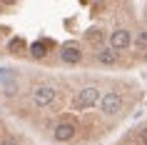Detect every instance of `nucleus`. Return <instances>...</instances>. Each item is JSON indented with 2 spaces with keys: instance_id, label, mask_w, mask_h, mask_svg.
Returning a JSON list of instances; mask_svg holds the SVG:
<instances>
[{
  "instance_id": "obj_1",
  "label": "nucleus",
  "mask_w": 147,
  "mask_h": 145,
  "mask_svg": "<svg viewBox=\"0 0 147 145\" xmlns=\"http://www.w3.org/2000/svg\"><path fill=\"white\" fill-rule=\"evenodd\" d=\"M100 100H102L100 88H97V85H87V88H82V90L75 95V108H78V110H87V108L97 105Z\"/></svg>"
},
{
  "instance_id": "obj_2",
  "label": "nucleus",
  "mask_w": 147,
  "mask_h": 145,
  "mask_svg": "<svg viewBox=\"0 0 147 145\" xmlns=\"http://www.w3.org/2000/svg\"><path fill=\"white\" fill-rule=\"evenodd\" d=\"M100 110H102L105 115H117L120 110H122V95L115 93V90L105 93L102 100H100Z\"/></svg>"
},
{
  "instance_id": "obj_3",
  "label": "nucleus",
  "mask_w": 147,
  "mask_h": 145,
  "mask_svg": "<svg viewBox=\"0 0 147 145\" xmlns=\"http://www.w3.org/2000/svg\"><path fill=\"white\" fill-rule=\"evenodd\" d=\"M132 35H130V30H125V28H117V30H112L110 33V48H112V50H117V53H120V50H127V48L132 45Z\"/></svg>"
},
{
  "instance_id": "obj_4",
  "label": "nucleus",
  "mask_w": 147,
  "mask_h": 145,
  "mask_svg": "<svg viewBox=\"0 0 147 145\" xmlns=\"http://www.w3.org/2000/svg\"><path fill=\"white\" fill-rule=\"evenodd\" d=\"M55 98H57V90H55L53 85H40V88H35V90H32V103H35L38 108L50 105Z\"/></svg>"
},
{
  "instance_id": "obj_5",
  "label": "nucleus",
  "mask_w": 147,
  "mask_h": 145,
  "mask_svg": "<svg viewBox=\"0 0 147 145\" xmlns=\"http://www.w3.org/2000/svg\"><path fill=\"white\" fill-rule=\"evenodd\" d=\"M75 133H78V128H75L72 123H57L55 130H53V138L57 140V143H67V140L75 138Z\"/></svg>"
},
{
  "instance_id": "obj_6",
  "label": "nucleus",
  "mask_w": 147,
  "mask_h": 145,
  "mask_svg": "<svg viewBox=\"0 0 147 145\" xmlns=\"http://www.w3.org/2000/svg\"><path fill=\"white\" fill-rule=\"evenodd\" d=\"M60 58H62V63H67V65H75V63H80V58H82V50H80L78 45H62V50H60Z\"/></svg>"
},
{
  "instance_id": "obj_7",
  "label": "nucleus",
  "mask_w": 147,
  "mask_h": 145,
  "mask_svg": "<svg viewBox=\"0 0 147 145\" xmlns=\"http://www.w3.org/2000/svg\"><path fill=\"white\" fill-rule=\"evenodd\" d=\"M117 60H120V53H117V50H112L110 45L97 50V63H102V65H115Z\"/></svg>"
},
{
  "instance_id": "obj_8",
  "label": "nucleus",
  "mask_w": 147,
  "mask_h": 145,
  "mask_svg": "<svg viewBox=\"0 0 147 145\" xmlns=\"http://www.w3.org/2000/svg\"><path fill=\"white\" fill-rule=\"evenodd\" d=\"M47 48H50V45L42 43V40H40V43H32V45H30V55H32V58H45Z\"/></svg>"
},
{
  "instance_id": "obj_9",
  "label": "nucleus",
  "mask_w": 147,
  "mask_h": 145,
  "mask_svg": "<svg viewBox=\"0 0 147 145\" xmlns=\"http://www.w3.org/2000/svg\"><path fill=\"white\" fill-rule=\"evenodd\" d=\"M135 45H137V50H147V30H140L137 35H135V40H132Z\"/></svg>"
},
{
  "instance_id": "obj_10",
  "label": "nucleus",
  "mask_w": 147,
  "mask_h": 145,
  "mask_svg": "<svg viewBox=\"0 0 147 145\" xmlns=\"http://www.w3.org/2000/svg\"><path fill=\"white\" fill-rule=\"evenodd\" d=\"M0 83H8V88L15 83V70H0Z\"/></svg>"
},
{
  "instance_id": "obj_11",
  "label": "nucleus",
  "mask_w": 147,
  "mask_h": 145,
  "mask_svg": "<svg viewBox=\"0 0 147 145\" xmlns=\"http://www.w3.org/2000/svg\"><path fill=\"white\" fill-rule=\"evenodd\" d=\"M87 40H92V43H100V40H102V33H100V30H90V33H87Z\"/></svg>"
},
{
  "instance_id": "obj_12",
  "label": "nucleus",
  "mask_w": 147,
  "mask_h": 145,
  "mask_svg": "<svg viewBox=\"0 0 147 145\" xmlns=\"http://www.w3.org/2000/svg\"><path fill=\"white\" fill-rule=\"evenodd\" d=\"M137 145H147V128H145V130H140V135H137Z\"/></svg>"
},
{
  "instance_id": "obj_13",
  "label": "nucleus",
  "mask_w": 147,
  "mask_h": 145,
  "mask_svg": "<svg viewBox=\"0 0 147 145\" xmlns=\"http://www.w3.org/2000/svg\"><path fill=\"white\" fill-rule=\"evenodd\" d=\"M0 145H18V140H15L13 135H5L3 140H0Z\"/></svg>"
}]
</instances>
